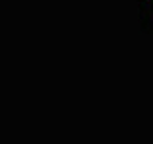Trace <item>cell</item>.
Wrapping results in <instances>:
<instances>
[{"instance_id":"obj_1","label":"cell","mask_w":153,"mask_h":144,"mask_svg":"<svg viewBox=\"0 0 153 144\" xmlns=\"http://www.w3.org/2000/svg\"><path fill=\"white\" fill-rule=\"evenodd\" d=\"M138 4H140L142 29L153 38V0H138Z\"/></svg>"}]
</instances>
